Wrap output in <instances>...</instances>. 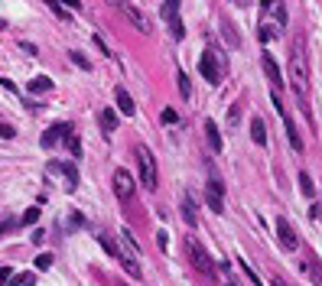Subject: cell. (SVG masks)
<instances>
[{
    "label": "cell",
    "mask_w": 322,
    "mask_h": 286,
    "mask_svg": "<svg viewBox=\"0 0 322 286\" xmlns=\"http://www.w3.org/2000/svg\"><path fill=\"white\" fill-rule=\"evenodd\" d=\"M290 85L293 91L300 94L303 101V111H309V56H306V39L296 36L293 39V49H290Z\"/></svg>",
    "instance_id": "obj_1"
},
{
    "label": "cell",
    "mask_w": 322,
    "mask_h": 286,
    "mask_svg": "<svg viewBox=\"0 0 322 286\" xmlns=\"http://www.w3.org/2000/svg\"><path fill=\"white\" fill-rule=\"evenodd\" d=\"M199 72L209 85H221V78L228 75V62H225V52H221L218 42H209L199 59Z\"/></svg>",
    "instance_id": "obj_2"
},
{
    "label": "cell",
    "mask_w": 322,
    "mask_h": 286,
    "mask_svg": "<svg viewBox=\"0 0 322 286\" xmlns=\"http://www.w3.org/2000/svg\"><path fill=\"white\" fill-rule=\"evenodd\" d=\"M182 247H186V260H189L199 273H205V276L218 273V264L212 260V254L199 244V237H195V234H182Z\"/></svg>",
    "instance_id": "obj_3"
},
{
    "label": "cell",
    "mask_w": 322,
    "mask_h": 286,
    "mask_svg": "<svg viewBox=\"0 0 322 286\" xmlns=\"http://www.w3.org/2000/svg\"><path fill=\"white\" fill-rule=\"evenodd\" d=\"M107 4H111L114 10H121L124 16H127V20H130L133 26H137V33H143V36H150V33H153V23H150V16L143 13L137 4H130V0H107Z\"/></svg>",
    "instance_id": "obj_4"
},
{
    "label": "cell",
    "mask_w": 322,
    "mask_h": 286,
    "mask_svg": "<svg viewBox=\"0 0 322 286\" xmlns=\"http://www.w3.org/2000/svg\"><path fill=\"white\" fill-rule=\"evenodd\" d=\"M137 166H140V182H143V189L153 192L156 182H159V176H156V156L150 153L147 147H137Z\"/></svg>",
    "instance_id": "obj_5"
},
{
    "label": "cell",
    "mask_w": 322,
    "mask_h": 286,
    "mask_svg": "<svg viewBox=\"0 0 322 286\" xmlns=\"http://www.w3.org/2000/svg\"><path fill=\"white\" fill-rule=\"evenodd\" d=\"M261 23H273L277 30L286 26V4L283 0H261Z\"/></svg>",
    "instance_id": "obj_6"
},
{
    "label": "cell",
    "mask_w": 322,
    "mask_h": 286,
    "mask_svg": "<svg viewBox=\"0 0 322 286\" xmlns=\"http://www.w3.org/2000/svg\"><path fill=\"white\" fill-rule=\"evenodd\" d=\"M159 16L173 26V36H176V39H182L186 30H182V20H179V0H163V10H159Z\"/></svg>",
    "instance_id": "obj_7"
},
{
    "label": "cell",
    "mask_w": 322,
    "mask_h": 286,
    "mask_svg": "<svg viewBox=\"0 0 322 286\" xmlns=\"http://www.w3.org/2000/svg\"><path fill=\"white\" fill-rule=\"evenodd\" d=\"M72 133H75V130H72V124H52V127H49V130H46V133H42V137H39V143H42V147H46V150H52V147H56V143L68 140Z\"/></svg>",
    "instance_id": "obj_8"
},
{
    "label": "cell",
    "mask_w": 322,
    "mask_h": 286,
    "mask_svg": "<svg viewBox=\"0 0 322 286\" xmlns=\"http://www.w3.org/2000/svg\"><path fill=\"white\" fill-rule=\"evenodd\" d=\"M114 195H118L121 202L133 199V176L127 173V169H118V173H114Z\"/></svg>",
    "instance_id": "obj_9"
},
{
    "label": "cell",
    "mask_w": 322,
    "mask_h": 286,
    "mask_svg": "<svg viewBox=\"0 0 322 286\" xmlns=\"http://www.w3.org/2000/svg\"><path fill=\"white\" fill-rule=\"evenodd\" d=\"M221 195H225V185H221V179H209V192H205V199H209V208L215 214H221L225 211V202H221Z\"/></svg>",
    "instance_id": "obj_10"
},
{
    "label": "cell",
    "mask_w": 322,
    "mask_h": 286,
    "mask_svg": "<svg viewBox=\"0 0 322 286\" xmlns=\"http://www.w3.org/2000/svg\"><path fill=\"white\" fill-rule=\"evenodd\" d=\"M277 234H280V244L286 250H296L300 247V237H296V231L290 228V221H286V218H277Z\"/></svg>",
    "instance_id": "obj_11"
},
{
    "label": "cell",
    "mask_w": 322,
    "mask_h": 286,
    "mask_svg": "<svg viewBox=\"0 0 322 286\" xmlns=\"http://www.w3.org/2000/svg\"><path fill=\"white\" fill-rule=\"evenodd\" d=\"M264 72H267V78H270V85H273V91H280L283 88V72H280V65H277V59L270 56V52H264Z\"/></svg>",
    "instance_id": "obj_12"
},
{
    "label": "cell",
    "mask_w": 322,
    "mask_h": 286,
    "mask_svg": "<svg viewBox=\"0 0 322 286\" xmlns=\"http://www.w3.org/2000/svg\"><path fill=\"white\" fill-rule=\"evenodd\" d=\"M49 169H59V173L65 176V192L78 189V169H75V163H49Z\"/></svg>",
    "instance_id": "obj_13"
},
{
    "label": "cell",
    "mask_w": 322,
    "mask_h": 286,
    "mask_svg": "<svg viewBox=\"0 0 322 286\" xmlns=\"http://www.w3.org/2000/svg\"><path fill=\"white\" fill-rule=\"evenodd\" d=\"M118 241H121V247H124V257H133V260H137V257H140V244L133 241V234H130L127 228L118 231Z\"/></svg>",
    "instance_id": "obj_14"
},
{
    "label": "cell",
    "mask_w": 322,
    "mask_h": 286,
    "mask_svg": "<svg viewBox=\"0 0 322 286\" xmlns=\"http://www.w3.org/2000/svg\"><path fill=\"white\" fill-rule=\"evenodd\" d=\"M205 140H209V147L215 150V153H221L225 150V143H221V130L215 121H205Z\"/></svg>",
    "instance_id": "obj_15"
},
{
    "label": "cell",
    "mask_w": 322,
    "mask_h": 286,
    "mask_svg": "<svg viewBox=\"0 0 322 286\" xmlns=\"http://www.w3.org/2000/svg\"><path fill=\"white\" fill-rule=\"evenodd\" d=\"M300 267H303V273H306L309 280H312V286H322V267H319L316 257H306V260H303Z\"/></svg>",
    "instance_id": "obj_16"
},
{
    "label": "cell",
    "mask_w": 322,
    "mask_h": 286,
    "mask_svg": "<svg viewBox=\"0 0 322 286\" xmlns=\"http://www.w3.org/2000/svg\"><path fill=\"white\" fill-rule=\"evenodd\" d=\"M182 221H186L189 228L199 225V214H195V202H192V195H189V192L182 195Z\"/></svg>",
    "instance_id": "obj_17"
},
{
    "label": "cell",
    "mask_w": 322,
    "mask_h": 286,
    "mask_svg": "<svg viewBox=\"0 0 322 286\" xmlns=\"http://www.w3.org/2000/svg\"><path fill=\"white\" fill-rule=\"evenodd\" d=\"M114 101H118V111H121V114L133 117V98L127 94V88H118V91H114Z\"/></svg>",
    "instance_id": "obj_18"
},
{
    "label": "cell",
    "mask_w": 322,
    "mask_h": 286,
    "mask_svg": "<svg viewBox=\"0 0 322 286\" xmlns=\"http://www.w3.org/2000/svg\"><path fill=\"white\" fill-rule=\"evenodd\" d=\"M250 140H254L257 147H264V143H267V124H264V117L250 121Z\"/></svg>",
    "instance_id": "obj_19"
},
{
    "label": "cell",
    "mask_w": 322,
    "mask_h": 286,
    "mask_svg": "<svg viewBox=\"0 0 322 286\" xmlns=\"http://www.w3.org/2000/svg\"><path fill=\"white\" fill-rule=\"evenodd\" d=\"M52 85H56V82H52L49 75H36L30 82V94H46V91H52Z\"/></svg>",
    "instance_id": "obj_20"
},
{
    "label": "cell",
    "mask_w": 322,
    "mask_h": 286,
    "mask_svg": "<svg viewBox=\"0 0 322 286\" xmlns=\"http://www.w3.org/2000/svg\"><path fill=\"white\" fill-rule=\"evenodd\" d=\"M218 276H221V286H241V283L235 280V267H231L228 260L218 264Z\"/></svg>",
    "instance_id": "obj_21"
},
{
    "label": "cell",
    "mask_w": 322,
    "mask_h": 286,
    "mask_svg": "<svg viewBox=\"0 0 322 286\" xmlns=\"http://www.w3.org/2000/svg\"><path fill=\"white\" fill-rule=\"evenodd\" d=\"M101 127H104V133H111L118 127V111H114V107H104L101 111Z\"/></svg>",
    "instance_id": "obj_22"
},
{
    "label": "cell",
    "mask_w": 322,
    "mask_h": 286,
    "mask_svg": "<svg viewBox=\"0 0 322 286\" xmlns=\"http://www.w3.org/2000/svg\"><path fill=\"white\" fill-rule=\"evenodd\" d=\"M283 127H286V140H290V147H293V150H296V153H300V150H303V140H300L296 127H293V121L286 117V121H283Z\"/></svg>",
    "instance_id": "obj_23"
},
{
    "label": "cell",
    "mask_w": 322,
    "mask_h": 286,
    "mask_svg": "<svg viewBox=\"0 0 322 286\" xmlns=\"http://www.w3.org/2000/svg\"><path fill=\"white\" fill-rule=\"evenodd\" d=\"M98 244H101V247L107 250V257H114V260H121V257H124L121 250H118V244H114V241L107 237V234H98Z\"/></svg>",
    "instance_id": "obj_24"
},
{
    "label": "cell",
    "mask_w": 322,
    "mask_h": 286,
    "mask_svg": "<svg viewBox=\"0 0 322 286\" xmlns=\"http://www.w3.org/2000/svg\"><path fill=\"white\" fill-rule=\"evenodd\" d=\"M46 7H49V10H52V13H56V16H59V20H65V23L72 20V13H68V7H65V4H62V0H46Z\"/></svg>",
    "instance_id": "obj_25"
},
{
    "label": "cell",
    "mask_w": 322,
    "mask_h": 286,
    "mask_svg": "<svg viewBox=\"0 0 322 286\" xmlns=\"http://www.w3.org/2000/svg\"><path fill=\"white\" fill-rule=\"evenodd\" d=\"M238 267H241V270H244V276L250 280V286H264V280H261V276H257V270H254V267H250L247 260H238Z\"/></svg>",
    "instance_id": "obj_26"
},
{
    "label": "cell",
    "mask_w": 322,
    "mask_h": 286,
    "mask_svg": "<svg viewBox=\"0 0 322 286\" xmlns=\"http://www.w3.org/2000/svg\"><path fill=\"white\" fill-rule=\"evenodd\" d=\"M221 33H225V39H228V42H231V46H235V49L241 46V36L235 33V26H231L228 20H221Z\"/></svg>",
    "instance_id": "obj_27"
},
{
    "label": "cell",
    "mask_w": 322,
    "mask_h": 286,
    "mask_svg": "<svg viewBox=\"0 0 322 286\" xmlns=\"http://www.w3.org/2000/svg\"><path fill=\"white\" fill-rule=\"evenodd\" d=\"M176 78H179V94H182V98H189V94H192V85H189V75H186V72H182V68H179V72H176Z\"/></svg>",
    "instance_id": "obj_28"
},
{
    "label": "cell",
    "mask_w": 322,
    "mask_h": 286,
    "mask_svg": "<svg viewBox=\"0 0 322 286\" xmlns=\"http://www.w3.org/2000/svg\"><path fill=\"white\" fill-rule=\"evenodd\" d=\"M300 189H303V195H316V185H312V179H309V173H300Z\"/></svg>",
    "instance_id": "obj_29"
},
{
    "label": "cell",
    "mask_w": 322,
    "mask_h": 286,
    "mask_svg": "<svg viewBox=\"0 0 322 286\" xmlns=\"http://www.w3.org/2000/svg\"><path fill=\"white\" fill-rule=\"evenodd\" d=\"M52 260H56L52 254H39V257H36V270H49V267H52Z\"/></svg>",
    "instance_id": "obj_30"
},
{
    "label": "cell",
    "mask_w": 322,
    "mask_h": 286,
    "mask_svg": "<svg viewBox=\"0 0 322 286\" xmlns=\"http://www.w3.org/2000/svg\"><path fill=\"white\" fill-rule=\"evenodd\" d=\"M68 59H72V62H75V65H78V68H85V72H88V68H91V62H88V59L82 56V52H68Z\"/></svg>",
    "instance_id": "obj_31"
},
{
    "label": "cell",
    "mask_w": 322,
    "mask_h": 286,
    "mask_svg": "<svg viewBox=\"0 0 322 286\" xmlns=\"http://www.w3.org/2000/svg\"><path fill=\"white\" fill-rule=\"evenodd\" d=\"M65 143H68V150H72V156H82V140H78V137H75V133H72V137H68Z\"/></svg>",
    "instance_id": "obj_32"
},
{
    "label": "cell",
    "mask_w": 322,
    "mask_h": 286,
    "mask_svg": "<svg viewBox=\"0 0 322 286\" xmlns=\"http://www.w3.org/2000/svg\"><path fill=\"white\" fill-rule=\"evenodd\" d=\"M238 121H241V107L231 104V107H228V124H231V127H238Z\"/></svg>",
    "instance_id": "obj_33"
},
{
    "label": "cell",
    "mask_w": 322,
    "mask_h": 286,
    "mask_svg": "<svg viewBox=\"0 0 322 286\" xmlns=\"http://www.w3.org/2000/svg\"><path fill=\"white\" fill-rule=\"evenodd\" d=\"M39 221V208H26V214H23V225H36Z\"/></svg>",
    "instance_id": "obj_34"
},
{
    "label": "cell",
    "mask_w": 322,
    "mask_h": 286,
    "mask_svg": "<svg viewBox=\"0 0 322 286\" xmlns=\"http://www.w3.org/2000/svg\"><path fill=\"white\" fill-rule=\"evenodd\" d=\"M163 121H166V124H176V121H179V114L173 111V107H166V111H163Z\"/></svg>",
    "instance_id": "obj_35"
},
{
    "label": "cell",
    "mask_w": 322,
    "mask_h": 286,
    "mask_svg": "<svg viewBox=\"0 0 322 286\" xmlns=\"http://www.w3.org/2000/svg\"><path fill=\"white\" fill-rule=\"evenodd\" d=\"M156 244H159V250H166V247H169V237H166V231H159V234H156Z\"/></svg>",
    "instance_id": "obj_36"
},
{
    "label": "cell",
    "mask_w": 322,
    "mask_h": 286,
    "mask_svg": "<svg viewBox=\"0 0 322 286\" xmlns=\"http://www.w3.org/2000/svg\"><path fill=\"white\" fill-rule=\"evenodd\" d=\"M68 225H72V228H82V225H85V214H78V211H75V214H72V221H68Z\"/></svg>",
    "instance_id": "obj_37"
},
{
    "label": "cell",
    "mask_w": 322,
    "mask_h": 286,
    "mask_svg": "<svg viewBox=\"0 0 322 286\" xmlns=\"http://www.w3.org/2000/svg\"><path fill=\"white\" fill-rule=\"evenodd\" d=\"M0 133H4V140H13V133H16V130L10 127V124H4V127H0Z\"/></svg>",
    "instance_id": "obj_38"
},
{
    "label": "cell",
    "mask_w": 322,
    "mask_h": 286,
    "mask_svg": "<svg viewBox=\"0 0 322 286\" xmlns=\"http://www.w3.org/2000/svg\"><path fill=\"white\" fill-rule=\"evenodd\" d=\"M0 280H4V283L13 280V270H10V267H4V270H0Z\"/></svg>",
    "instance_id": "obj_39"
},
{
    "label": "cell",
    "mask_w": 322,
    "mask_h": 286,
    "mask_svg": "<svg viewBox=\"0 0 322 286\" xmlns=\"http://www.w3.org/2000/svg\"><path fill=\"white\" fill-rule=\"evenodd\" d=\"M62 4H65L68 10H82V0H62Z\"/></svg>",
    "instance_id": "obj_40"
},
{
    "label": "cell",
    "mask_w": 322,
    "mask_h": 286,
    "mask_svg": "<svg viewBox=\"0 0 322 286\" xmlns=\"http://www.w3.org/2000/svg\"><path fill=\"white\" fill-rule=\"evenodd\" d=\"M270 286H286V283L280 280V276H273V280H270Z\"/></svg>",
    "instance_id": "obj_41"
},
{
    "label": "cell",
    "mask_w": 322,
    "mask_h": 286,
    "mask_svg": "<svg viewBox=\"0 0 322 286\" xmlns=\"http://www.w3.org/2000/svg\"><path fill=\"white\" fill-rule=\"evenodd\" d=\"M118 286H124V283H118Z\"/></svg>",
    "instance_id": "obj_42"
}]
</instances>
